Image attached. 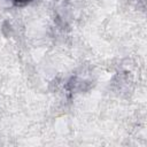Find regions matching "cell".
<instances>
[{"label": "cell", "mask_w": 147, "mask_h": 147, "mask_svg": "<svg viewBox=\"0 0 147 147\" xmlns=\"http://www.w3.org/2000/svg\"><path fill=\"white\" fill-rule=\"evenodd\" d=\"M15 5H18V6H23V5H26V3H29V2H31V1H33V0H11Z\"/></svg>", "instance_id": "cell-1"}]
</instances>
